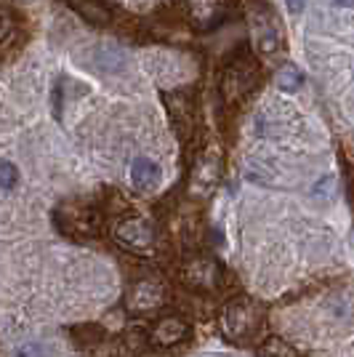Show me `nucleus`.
Wrapping results in <instances>:
<instances>
[{
	"label": "nucleus",
	"mask_w": 354,
	"mask_h": 357,
	"mask_svg": "<svg viewBox=\"0 0 354 357\" xmlns=\"http://www.w3.org/2000/svg\"><path fill=\"white\" fill-rule=\"evenodd\" d=\"M131 181L139 192H155L162 181L160 165L149 158H136L131 163Z\"/></svg>",
	"instance_id": "6e6552de"
},
{
	"label": "nucleus",
	"mask_w": 354,
	"mask_h": 357,
	"mask_svg": "<svg viewBox=\"0 0 354 357\" xmlns=\"http://www.w3.org/2000/svg\"><path fill=\"white\" fill-rule=\"evenodd\" d=\"M16 184V165L11 160H3L0 165V187H3V192H11Z\"/></svg>",
	"instance_id": "4468645a"
},
{
	"label": "nucleus",
	"mask_w": 354,
	"mask_h": 357,
	"mask_svg": "<svg viewBox=\"0 0 354 357\" xmlns=\"http://www.w3.org/2000/svg\"><path fill=\"white\" fill-rule=\"evenodd\" d=\"M61 229L72 235H96L99 232V213L91 208H61Z\"/></svg>",
	"instance_id": "423d86ee"
},
{
	"label": "nucleus",
	"mask_w": 354,
	"mask_h": 357,
	"mask_svg": "<svg viewBox=\"0 0 354 357\" xmlns=\"http://www.w3.org/2000/svg\"><path fill=\"white\" fill-rule=\"evenodd\" d=\"M285 3H288V11L291 14H301L304 6H307V0H285Z\"/></svg>",
	"instance_id": "dca6fc26"
},
{
	"label": "nucleus",
	"mask_w": 354,
	"mask_h": 357,
	"mask_svg": "<svg viewBox=\"0 0 354 357\" xmlns=\"http://www.w3.org/2000/svg\"><path fill=\"white\" fill-rule=\"evenodd\" d=\"M70 8H75L91 24H109V8L99 0H64Z\"/></svg>",
	"instance_id": "9b49d317"
},
{
	"label": "nucleus",
	"mask_w": 354,
	"mask_h": 357,
	"mask_svg": "<svg viewBox=\"0 0 354 357\" xmlns=\"http://www.w3.org/2000/svg\"><path fill=\"white\" fill-rule=\"evenodd\" d=\"M264 326V314L251 298H237L224 312V331L235 342H251Z\"/></svg>",
	"instance_id": "f257e3e1"
},
{
	"label": "nucleus",
	"mask_w": 354,
	"mask_h": 357,
	"mask_svg": "<svg viewBox=\"0 0 354 357\" xmlns=\"http://www.w3.org/2000/svg\"><path fill=\"white\" fill-rule=\"evenodd\" d=\"M162 301H165V291H162V285L157 280H136V283L128 288V294H125V307L131 310V312H152V310H157Z\"/></svg>",
	"instance_id": "7ed1b4c3"
},
{
	"label": "nucleus",
	"mask_w": 354,
	"mask_h": 357,
	"mask_svg": "<svg viewBox=\"0 0 354 357\" xmlns=\"http://www.w3.org/2000/svg\"><path fill=\"white\" fill-rule=\"evenodd\" d=\"M339 6H344V8H354V0H336Z\"/></svg>",
	"instance_id": "f3484780"
},
{
	"label": "nucleus",
	"mask_w": 354,
	"mask_h": 357,
	"mask_svg": "<svg viewBox=\"0 0 354 357\" xmlns=\"http://www.w3.org/2000/svg\"><path fill=\"white\" fill-rule=\"evenodd\" d=\"M190 336V326L181 317H162L152 328V342L157 347H174Z\"/></svg>",
	"instance_id": "1a4fd4ad"
},
{
	"label": "nucleus",
	"mask_w": 354,
	"mask_h": 357,
	"mask_svg": "<svg viewBox=\"0 0 354 357\" xmlns=\"http://www.w3.org/2000/svg\"><path fill=\"white\" fill-rule=\"evenodd\" d=\"M259 80V70L251 59H237L232 64H226L222 77V93L226 102H240L243 96H248L256 89Z\"/></svg>",
	"instance_id": "f03ea898"
},
{
	"label": "nucleus",
	"mask_w": 354,
	"mask_h": 357,
	"mask_svg": "<svg viewBox=\"0 0 354 357\" xmlns=\"http://www.w3.org/2000/svg\"><path fill=\"white\" fill-rule=\"evenodd\" d=\"M275 80H277V86H280L282 91H295L301 83H304V75L298 73L295 67H291V64H285L280 73H277Z\"/></svg>",
	"instance_id": "f8f14e48"
},
{
	"label": "nucleus",
	"mask_w": 354,
	"mask_h": 357,
	"mask_svg": "<svg viewBox=\"0 0 354 357\" xmlns=\"http://www.w3.org/2000/svg\"><path fill=\"white\" fill-rule=\"evenodd\" d=\"M115 240H118L125 251L144 253L152 248L155 235H152V227L147 222H141V219H125V222H120L115 227Z\"/></svg>",
	"instance_id": "20e7f679"
},
{
	"label": "nucleus",
	"mask_w": 354,
	"mask_h": 357,
	"mask_svg": "<svg viewBox=\"0 0 354 357\" xmlns=\"http://www.w3.org/2000/svg\"><path fill=\"white\" fill-rule=\"evenodd\" d=\"M264 352L269 357H295V349L288 347L282 339H269V342L264 344Z\"/></svg>",
	"instance_id": "ddd939ff"
},
{
	"label": "nucleus",
	"mask_w": 354,
	"mask_h": 357,
	"mask_svg": "<svg viewBox=\"0 0 354 357\" xmlns=\"http://www.w3.org/2000/svg\"><path fill=\"white\" fill-rule=\"evenodd\" d=\"M184 283L192 285V288H200V291H210L219 283V264L216 261H208V259H194L192 264L184 267Z\"/></svg>",
	"instance_id": "0eeeda50"
},
{
	"label": "nucleus",
	"mask_w": 354,
	"mask_h": 357,
	"mask_svg": "<svg viewBox=\"0 0 354 357\" xmlns=\"http://www.w3.org/2000/svg\"><path fill=\"white\" fill-rule=\"evenodd\" d=\"M14 357H48V352H45L43 344H22V347H16L14 349Z\"/></svg>",
	"instance_id": "2eb2a0df"
},
{
	"label": "nucleus",
	"mask_w": 354,
	"mask_h": 357,
	"mask_svg": "<svg viewBox=\"0 0 354 357\" xmlns=\"http://www.w3.org/2000/svg\"><path fill=\"white\" fill-rule=\"evenodd\" d=\"M253 32H256V45L261 54H275L280 48V30H277V19L272 16L269 8L261 6V14H256L253 22Z\"/></svg>",
	"instance_id": "39448f33"
},
{
	"label": "nucleus",
	"mask_w": 354,
	"mask_h": 357,
	"mask_svg": "<svg viewBox=\"0 0 354 357\" xmlns=\"http://www.w3.org/2000/svg\"><path fill=\"white\" fill-rule=\"evenodd\" d=\"M216 178H219V160H216L213 155H206V158H200V160L194 163L192 187L197 190V195H206L208 190L216 184Z\"/></svg>",
	"instance_id": "9d476101"
}]
</instances>
